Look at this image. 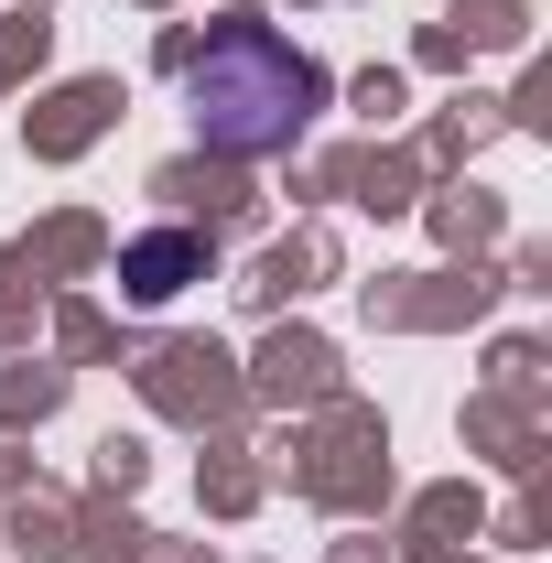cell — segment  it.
<instances>
[{
  "label": "cell",
  "instance_id": "1",
  "mask_svg": "<svg viewBox=\"0 0 552 563\" xmlns=\"http://www.w3.org/2000/svg\"><path fill=\"white\" fill-rule=\"evenodd\" d=\"M314 98H325V76L303 66L272 22H217L207 44L185 55V120H196L207 152H239V163L303 141Z\"/></svg>",
  "mask_w": 552,
  "mask_h": 563
},
{
  "label": "cell",
  "instance_id": "2",
  "mask_svg": "<svg viewBox=\"0 0 552 563\" xmlns=\"http://www.w3.org/2000/svg\"><path fill=\"white\" fill-rule=\"evenodd\" d=\"M196 272H207V239H196V228H152V239L120 250V292H131L141 314H152V303H174Z\"/></svg>",
  "mask_w": 552,
  "mask_h": 563
}]
</instances>
